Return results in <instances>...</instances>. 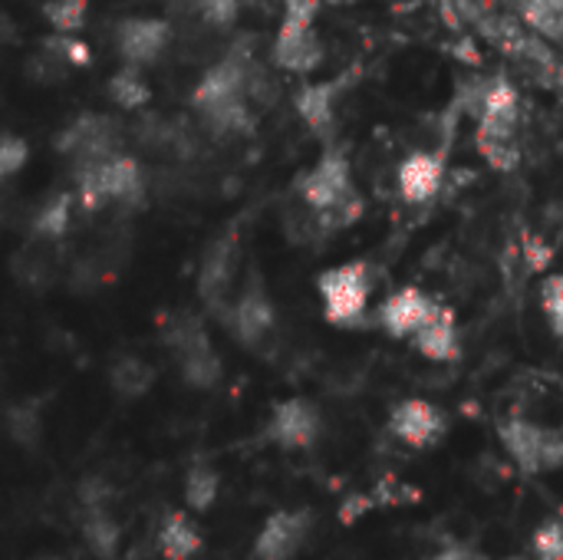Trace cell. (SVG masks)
Here are the masks:
<instances>
[{"mask_svg":"<svg viewBox=\"0 0 563 560\" xmlns=\"http://www.w3.org/2000/svg\"><path fill=\"white\" fill-rule=\"evenodd\" d=\"M327 0H287L280 26H317V17Z\"/></svg>","mask_w":563,"mask_h":560,"instance_id":"obj_32","label":"cell"},{"mask_svg":"<svg viewBox=\"0 0 563 560\" xmlns=\"http://www.w3.org/2000/svg\"><path fill=\"white\" fill-rule=\"evenodd\" d=\"M409 347L429 363H459L462 360V330L455 310L439 304L435 314L422 323V330L409 340Z\"/></svg>","mask_w":563,"mask_h":560,"instance_id":"obj_16","label":"cell"},{"mask_svg":"<svg viewBox=\"0 0 563 560\" xmlns=\"http://www.w3.org/2000/svg\"><path fill=\"white\" fill-rule=\"evenodd\" d=\"M254 59L244 50L228 53L218 59L195 86L191 106L214 132H247L251 129V96H247V76Z\"/></svg>","mask_w":563,"mask_h":560,"instance_id":"obj_1","label":"cell"},{"mask_svg":"<svg viewBox=\"0 0 563 560\" xmlns=\"http://www.w3.org/2000/svg\"><path fill=\"white\" fill-rule=\"evenodd\" d=\"M76 185H79V201L86 208H102V205H139L145 195V178H142V165L125 155L115 152L96 165H86L76 172Z\"/></svg>","mask_w":563,"mask_h":560,"instance_id":"obj_4","label":"cell"},{"mask_svg":"<svg viewBox=\"0 0 563 560\" xmlns=\"http://www.w3.org/2000/svg\"><path fill=\"white\" fill-rule=\"evenodd\" d=\"M89 17V0H46L43 20L53 26V33H79Z\"/></svg>","mask_w":563,"mask_h":560,"instance_id":"obj_25","label":"cell"},{"mask_svg":"<svg viewBox=\"0 0 563 560\" xmlns=\"http://www.w3.org/2000/svg\"><path fill=\"white\" fill-rule=\"evenodd\" d=\"M165 343L175 356V366L181 373V380L191 389H214L224 376V363L218 356V350L211 347V337L205 330V323L191 314L178 317L168 333Z\"/></svg>","mask_w":563,"mask_h":560,"instance_id":"obj_5","label":"cell"},{"mask_svg":"<svg viewBox=\"0 0 563 560\" xmlns=\"http://www.w3.org/2000/svg\"><path fill=\"white\" fill-rule=\"evenodd\" d=\"M307 535H310V512L303 508H284V512H274L257 538H254V560H290L297 558V551L307 545Z\"/></svg>","mask_w":563,"mask_h":560,"instance_id":"obj_13","label":"cell"},{"mask_svg":"<svg viewBox=\"0 0 563 560\" xmlns=\"http://www.w3.org/2000/svg\"><path fill=\"white\" fill-rule=\"evenodd\" d=\"M271 63L284 73L307 76L323 63V40L317 26H277Z\"/></svg>","mask_w":563,"mask_h":560,"instance_id":"obj_15","label":"cell"},{"mask_svg":"<svg viewBox=\"0 0 563 560\" xmlns=\"http://www.w3.org/2000/svg\"><path fill=\"white\" fill-rule=\"evenodd\" d=\"M247 96L251 102H261V106H271L277 96H280V83L274 73H267L261 63L251 66V76H247Z\"/></svg>","mask_w":563,"mask_h":560,"instance_id":"obj_30","label":"cell"},{"mask_svg":"<svg viewBox=\"0 0 563 560\" xmlns=\"http://www.w3.org/2000/svg\"><path fill=\"white\" fill-rule=\"evenodd\" d=\"M429 560H455V554H452V548H445V551H439V554H432Z\"/></svg>","mask_w":563,"mask_h":560,"instance_id":"obj_36","label":"cell"},{"mask_svg":"<svg viewBox=\"0 0 563 560\" xmlns=\"http://www.w3.org/2000/svg\"><path fill=\"white\" fill-rule=\"evenodd\" d=\"M435 307H439V300L432 294H426L422 287H399L379 304L376 323L386 337L409 343L422 330V323L435 314Z\"/></svg>","mask_w":563,"mask_h":560,"instance_id":"obj_11","label":"cell"},{"mask_svg":"<svg viewBox=\"0 0 563 560\" xmlns=\"http://www.w3.org/2000/svg\"><path fill=\"white\" fill-rule=\"evenodd\" d=\"M300 201L317 215L323 228H346L360 218V198L353 188V168L343 149L327 145L320 162L297 182Z\"/></svg>","mask_w":563,"mask_h":560,"instance_id":"obj_2","label":"cell"},{"mask_svg":"<svg viewBox=\"0 0 563 560\" xmlns=\"http://www.w3.org/2000/svg\"><path fill=\"white\" fill-rule=\"evenodd\" d=\"M498 439L525 475H544L563 469V432L558 429L511 416L498 426Z\"/></svg>","mask_w":563,"mask_h":560,"instance_id":"obj_6","label":"cell"},{"mask_svg":"<svg viewBox=\"0 0 563 560\" xmlns=\"http://www.w3.org/2000/svg\"><path fill=\"white\" fill-rule=\"evenodd\" d=\"M82 541L89 548V554L96 560H115L119 554V541H122V528L119 521L109 515V508H82V521H79Z\"/></svg>","mask_w":563,"mask_h":560,"instance_id":"obj_20","label":"cell"},{"mask_svg":"<svg viewBox=\"0 0 563 560\" xmlns=\"http://www.w3.org/2000/svg\"><path fill=\"white\" fill-rule=\"evenodd\" d=\"M43 560H59V558H43Z\"/></svg>","mask_w":563,"mask_h":560,"instance_id":"obj_40","label":"cell"},{"mask_svg":"<svg viewBox=\"0 0 563 560\" xmlns=\"http://www.w3.org/2000/svg\"><path fill=\"white\" fill-rule=\"evenodd\" d=\"M554 76H558V86L563 89V63H561V66H554Z\"/></svg>","mask_w":563,"mask_h":560,"instance_id":"obj_37","label":"cell"},{"mask_svg":"<svg viewBox=\"0 0 563 560\" xmlns=\"http://www.w3.org/2000/svg\"><path fill=\"white\" fill-rule=\"evenodd\" d=\"M317 294H320V307H323V320L330 327L340 330H353L363 327L366 314H369V300H373V267L363 257L323 267L317 274Z\"/></svg>","mask_w":563,"mask_h":560,"instance_id":"obj_3","label":"cell"},{"mask_svg":"<svg viewBox=\"0 0 563 560\" xmlns=\"http://www.w3.org/2000/svg\"><path fill=\"white\" fill-rule=\"evenodd\" d=\"M445 182V155L442 152H429V149H416L399 162L396 172V185L402 201L409 205H426L442 191Z\"/></svg>","mask_w":563,"mask_h":560,"instance_id":"obj_14","label":"cell"},{"mask_svg":"<svg viewBox=\"0 0 563 560\" xmlns=\"http://www.w3.org/2000/svg\"><path fill=\"white\" fill-rule=\"evenodd\" d=\"M145 66H132V63H122L109 83H106V96L112 106L125 109V112H135V109H145L152 102V86L142 73Z\"/></svg>","mask_w":563,"mask_h":560,"instance_id":"obj_21","label":"cell"},{"mask_svg":"<svg viewBox=\"0 0 563 560\" xmlns=\"http://www.w3.org/2000/svg\"><path fill=\"white\" fill-rule=\"evenodd\" d=\"M221 320L228 323L231 337L238 343H244L247 350H257L261 343H267V337L274 333L277 327V310H274V300L267 297V287L254 277L241 297L231 300V307L221 314Z\"/></svg>","mask_w":563,"mask_h":560,"instance_id":"obj_8","label":"cell"},{"mask_svg":"<svg viewBox=\"0 0 563 560\" xmlns=\"http://www.w3.org/2000/svg\"><path fill=\"white\" fill-rule=\"evenodd\" d=\"M26 162H30V145H26V139L16 135V132H7L3 142H0V175H3V178H13L16 172L26 168Z\"/></svg>","mask_w":563,"mask_h":560,"instance_id":"obj_29","label":"cell"},{"mask_svg":"<svg viewBox=\"0 0 563 560\" xmlns=\"http://www.w3.org/2000/svg\"><path fill=\"white\" fill-rule=\"evenodd\" d=\"M172 43V26L168 20L158 17H125L115 23V50L122 63L132 66H152L165 56Z\"/></svg>","mask_w":563,"mask_h":560,"instance_id":"obj_12","label":"cell"},{"mask_svg":"<svg viewBox=\"0 0 563 560\" xmlns=\"http://www.w3.org/2000/svg\"><path fill=\"white\" fill-rule=\"evenodd\" d=\"M218 492H221V475L211 465L195 462L185 475V505L201 515L218 502Z\"/></svg>","mask_w":563,"mask_h":560,"instance_id":"obj_23","label":"cell"},{"mask_svg":"<svg viewBox=\"0 0 563 560\" xmlns=\"http://www.w3.org/2000/svg\"><path fill=\"white\" fill-rule=\"evenodd\" d=\"M541 307H544V317H548L551 330L558 333V340H563V267L544 281V287H541Z\"/></svg>","mask_w":563,"mask_h":560,"instance_id":"obj_28","label":"cell"},{"mask_svg":"<svg viewBox=\"0 0 563 560\" xmlns=\"http://www.w3.org/2000/svg\"><path fill=\"white\" fill-rule=\"evenodd\" d=\"M317 439H320V409L310 399L297 396L274 406L267 419V442H274L284 452H303Z\"/></svg>","mask_w":563,"mask_h":560,"instance_id":"obj_10","label":"cell"},{"mask_svg":"<svg viewBox=\"0 0 563 560\" xmlns=\"http://www.w3.org/2000/svg\"><path fill=\"white\" fill-rule=\"evenodd\" d=\"M56 152L73 165V172L96 165L115 152H122V135H119V122L112 116L102 112H86L79 119H73L59 139H56Z\"/></svg>","mask_w":563,"mask_h":560,"instance_id":"obj_7","label":"cell"},{"mask_svg":"<svg viewBox=\"0 0 563 560\" xmlns=\"http://www.w3.org/2000/svg\"><path fill=\"white\" fill-rule=\"evenodd\" d=\"M521 23L548 43H563V0H525Z\"/></svg>","mask_w":563,"mask_h":560,"instance_id":"obj_22","label":"cell"},{"mask_svg":"<svg viewBox=\"0 0 563 560\" xmlns=\"http://www.w3.org/2000/svg\"><path fill=\"white\" fill-rule=\"evenodd\" d=\"M7 436L20 446V449H33L43 436V416L36 409V403H16L7 409Z\"/></svg>","mask_w":563,"mask_h":560,"instance_id":"obj_24","label":"cell"},{"mask_svg":"<svg viewBox=\"0 0 563 560\" xmlns=\"http://www.w3.org/2000/svg\"><path fill=\"white\" fill-rule=\"evenodd\" d=\"M343 92V79H327V83H303L294 92V109L303 119V125L317 135H330L336 125V102Z\"/></svg>","mask_w":563,"mask_h":560,"instance_id":"obj_17","label":"cell"},{"mask_svg":"<svg viewBox=\"0 0 563 560\" xmlns=\"http://www.w3.org/2000/svg\"><path fill=\"white\" fill-rule=\"evenodd\" d=\"M373 505H376L373 495H360V492H356V495H350V498L340 505V521H343V525H353V521L363 518Z\"/></svg>","mask_w":563,"mask_h":560,"instance_id":"obj_35","label":"cell"},{"mask_svg":"<svg viewBox=\"0 0 563 560\" xmlns=\"http://www.w3.org/2000/svg\"><path fill=\"white\" fill-rule=\"evenodd\" d=\"M501 560H534V554L528 558V554H511V558H501Z\"/></svg>","mask_w":563,"mask_h":560,"instance_id":"obj_38","label":"cell"},{"mask_svg":"<svg viewBox=\"0 0 563 560\" xmlns=\"http://www.w3.org/2000/svg\"><path fill=\"white\" fill-rule=\"evenodd\" d=\"M152 386H155V366L145 363L142 356L125 353V356L112 360V366H109V389H112L119 399L135 403V399L148 396Z\"/></svg>","mask_w":563,"mask_h":560,"instance_id":"obj_19","label":"cell"},{"mask_svg":"<svg viewBox=\"0 0 563 560\" xmlns=\"http://www.w3.org/2000/svg\"><path fill=\"white\" fill-rule=\"evenodd\" d=\"M327 3H356V0H327Z\"/></svg>","mask_w":563,"mask_h":560,"instance_id":"obj_39","label":"cell"},{"mask_svg":"<svg viewBox=\"0 0 563 560\" xmlns=\"http://www.w3.org/2000/svg\"><path fill=\"white\" fill-rule=\"evenodd\" d=\"M373 502L379 505V508H393V505H412V502H419V492L416 488H409V485H402L399 479H383L373 492Z\"/></svg>","mask_w":563,"mask_h":560,"instance_id":"obj_31","label":"cell"},{"mask_svg":"<svg viewBox=\"0 0 563 560\" xmlns=\"http://www.w3.org/2000/svg\"><path fill=\"white\" fill-rule=\"evenodd\" d=\"M191 3L201 13V20L211 26H231L238 20V7H241V0H191Z\"/></svg>","mask_w":563,"mask_h":560,"instance_id":"obj_33","label":"cell"},{"mask_svg":"<svg viewBox=\"0 0 563 560\" xmlns=\"http://www.w3.org/2000/svg\"><path fill=\"white\" fill-rule=\"evenodd\" d=\"M205 548L198 525L185 512H168L158 528V554L165 560H195Z\"/></svg>","mask_w":563,"mask_h":560,"instance_id":"obj_18","label":"cell"},{"mask_svg":"<svg viewBox=\"0 0 563 560\" xmlns=\"http://www.w3.org/2000/svg\"><path fill=\"white\" fill-rule=\"evenodd\" d=\"M389 432L406 449L429 452V449H435L445 439L449 416L435 403L419 399V396H409V399H402V403L393 406V413H389Z\"/></svg>","mask_w":563,"mask_h":560,"instance_id":"obj_9","label":"cell"},{"mask_svg":"<svg viewBox=\"0 0 563 560\" xmlns=\"http://www.w3.org/2000/svg\"><path fill=\"white\" fill-rule=\"evenodd\" d=\"M109 498H112V488L102 479H86L79 485V505L82 508H106Z\"/></svg>","mask_w":563,"mask_h":560,"instance_id":"obj_34","label":"cell"},{"mask_svg":"<svg viewBox=\"0 0 563 560\" xmlns=\"http://www.w3.org/2000/svg\"><path fill=\"white\" fill-rule=\"evenodd\" d=\"M69 228V195H56L53 201H46L36 218H33V234L46 238V241H56L63 238Z\"/></svg>","mask_w":563,"mask_h":560,"instance_id":"obj_26","label":"cell"},{"mask_svg":"<svg viewBox=\"0 0 563 560\" xmlns=\"http://www.w3.org/2000/svg\"><path fill=\"white\" fill-rule=\"evenodd\" d=\"M531 554L534 560H563V525L561 521H544L531 535Z\"/></svg>","mask_w":563,"mask_h":560,"instance_id":"obj_27","label":"cell"}]
</instances>
